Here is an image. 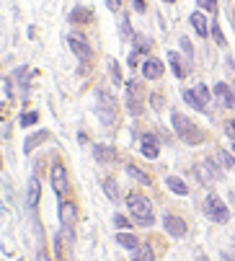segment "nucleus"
I'll use <instances>...</instances> for the list:
<instances>
[{
  "mask_svg": "<svg viewBox=\"0 0 235 261\" xmlns=\"http://www.w3.org/2000/svg\"><path fill=\"white\" fill-rule=\"evenodd\" d=\"M49 140V132L47 129H42V132H36V135H31V137H26V142H23V153H31V150H36L42 142H47Z\"/></svg>",
  "mask_w": 235,
  "mask_h": 261,
  "instance_id": "14",
  "label": "nucleus"
},
{
  "mask_svg": "<svg viewBox=\"0 0 235 261\" xmlns=\"http://www.w3.org/2000/svg\"><path fill=\"white\" fill-rule=\"evenodd\" d=\"M184 101H186L191 109H197V111H204V109H207V106L199 101V96L194 93V88H191V91H184Z\"/></svg>",
  "mask_w": 235,
  "mask_h": 261,
  "instance_id": "25",
  "label": "nucleus"
},
{
  "mask_svg": "<svg viewBox=\"0 0 235 261\" xmlns=\"http://www.w3.org/2000/svg\"><path fill=\"white\" fill-rule=\"evenodd\" d=\"M103 192H106V197H109L111 202H119V186H116L114 178H106V181H103Z\"/></svg>",
  "mask_w": 235,
  "mask_h": 261,
  "instance_id": "24",
  "label": "nucleus"
},
{
  "mask_svg": "<svg viewBox=\"0 0 235 261\" xmlns=\"http://www.w3.org/2000/svg\"><path fill=\"white\" fill-rule=\"evenodd\" d=\"M225 135H227V137H232V142H235V119L225 122Z\"/></svg>",
  "mask_w": 235,
  "mask_h": 261,
  "instance_id": "36",
  "label": "nucleus"
},
{
  "mask_svg": "<svg viewBox=\"0 0 235 261\" xmlns=\"http://www.w3.org/2000/svg\"><path fill=\"white\" fill-rule=\"evenodd\" d=\"M96 117L106 127L116 122V98L109 91H103V88L96 91Z\"/></svg>",
  "mask_w": 235,
  "mask_h": 261,
  "instance_id": "3",
  "label": "nucleus"
},
{
  "mask_svg": "<svg viewBox=\"0 0 235 261\" xmlns=\"http://www.w3.org/2000/svg\"><path fill=\"white\" fill-rule=\"evenodd\" d=\"M230 202H232V207H235V189L230 192Z\"/></svg>",
  "mask_w": 235,
  "mask_h": 261,
  "instance_id": "45",
  "label": "nucleus"
},
{
  "mask_svg": "<svg viewBox=\"0 0 235 261\" xmlns=\"http://www.w3.org/2000/svg\"><path fill=\"white\" fill-rule=\"evenodd\" d=\"M210 34H212V39H215L220 47H225V34H222V29H220V23H217V21L210 26Z\"/></svg>",
  "mask_w": 235,
  "mask_h": 261,
  "instance_id": "28",
  "label": "nucleus"
},
{
  "mask_svg": "<svg viewBox=\"0 0 235 261\" xmlns=\"http://www.w3.org/2000/svg\"><path fill=\"white\" fill-rule=\"evenodd\" d=\"M163 3H173V0H163Z\"/></svg>",
  "mask_w": 235,
  "mask_h": 261,
  "instance_id": "47",
  "label": "nucleus"
},
{
  "mask_svg": "<svg viewBox=\"0 0 235 261\" xmlns=\"http://www.w3.org/2000/svg\"><path fill=\"white\" fill-rule=\"evenodd\" d=\"M127 173H129L132 178H137L140 184H145V186H150V184H152V178H150V176H147L142 168H137L135 163H127Z\"/></svg>",
  "mask_w": 235,
  "mask_h": 261,
  "instance_id": "21",
  "label": "nucleus"
},
{
  "mask_svg": "<svg viewBox=\"0 0 235 261\" xmlns=\"http://www.w3.org/2000/svg\"><path fill=\"white\" fill-rule=\"evenodd\" d=\"M49 181H52V189H55V194H57V197H65V194L70 192V184H67V173H65V168H62L60 163H55V166H52Z\"/></svg>",
  "mask_w": 235,
  "mask_h": 261,
  "instance_id": "7",
  "label": "nucleus"
},
{
  "mask_svg": "<svg viewBox=\"0 0 235 261\" xmlns=\"http://www.w3.org/2000/svg\"><path fill=\"white\" fill-rule=\"evenodd\" d=\"M70 21L72 23H91L93 21V11L91 8H72L70 11Z\"/></svg>",
  "mask_w": 235,
  "mask_h": 261,
  "instance_id": "16",
  "label": "nucleus"
},
{
  "mask_svg": "<svg viewBox=\"0 0 235 261\" xmlns=\"http://www.w3.org/2000/svg\"><path fill=\"white\" fill-rule=\"evenodd\" d=\"M215 96H217L227 109H235V93H232V88H230L227 83H217V86H215Z\"/></svg>",
  "mask_w": 235,
  "mask_h": 261,
  "instance_id": "12",
  "label": "nucleus"
},
{
  "mask_svg": "<svg viewBox=\"0 0 235 261\" xmlns=\"http://www.w3.org/2000/svg\"><path fill=\"white\" fill-rule=\"evenodd\" d=\"M197 6L204 11H217V0H197Z\"/></svg>",
  "mask_w": 235,
  "mask_h": 261,
  "instance_id": "33",
  "label": "nucleus"
},
{
  "mask_svg": "<svg viewBox=\"0 0 235 261\" xmlns=\"http://www.w3.org/2000/svg\"><path fill=\"white\" fill-rule=\"evenodd\" d=\"M140 153L147 158V161H155V158H158V142H150V140H142V147H140Z\"/></svg>",
  "mask_w": 235,
  "mask_h": 261,
  "instance_id": "23",
  "label": "nucleus"
},
{
  "mask_svg": "<svg viewBox=\"0 0 235 261\" xmlns=\"http://www.w3.org/2000/svg\"><path fill=\"white\" fill-rule=\"evenodd\" d=\"M168 65H171L176 78H186L189 75V67H184V62H181V57H178L176 49H168Z\"/></svg>",
  "mask_w": 235,
  "mask_h": 261,
  "instance_id": "13",
  "label": "nucleus"
},
{
  "mask_svg": "<svg viewBox=\"0 0 235 261\" xmlns=\"http://www.w3.org/2000/svg\"><path fill=\"white\" fill-rule=\"evenodd\" d=\"M132 261H155V256H152V248H150L147 243H140V246L135 248V256H132Z\"/></svg>",
  "mask_w": 235,
  "mask_h": 261,
  "instance_id": "22",
  "label": "nucleus"
},
{
  "mask_svg": "<svg viewBox=\"0 0 235 261\" xmlns=\"http://www.w3.org/2000/svg\"><path fill=\"white\" fill-rule=\"evenodd\" d=\"M140 55H142V52H137V49H135V52H129V60H127V62H129V67H135V65L140 62Z\"/></svg>",
  "mask_w": 235,
  "mask_h": 261,
  "instance_id": "38",
  "label": "nucleus"
},
{
  "mask_svg": "<svg viewBox=\"0 0 235 261\" xmlns=\"http://www.w3.org/2000/svg\"><path fill=\"white\" fill-rule=\"evenodd\" d=\"M217 158H220L222 168H232V166H235V158H232L227 150H217Z\"/></svg>",
  "mask_w": 235,
  "mask_h": 261,
  "instance_id": "30",
  "label": "nucleus"
},
{
  "mask_svg": "<svg viewBox=\"0 0 235 261\" xmlns=\"http://www.w3.org/2000/svg\"><path fill=\"white\" fill-rule=\"evenodd\" d=\"M163 225H166V233L173 236V238H184L186 236V222L176 215H163Z\"/></svg>",
  "mask_w": 235,
  "mask_h": 261,
  "instance_id": "9",
  "label": "nucleus"
},
{
  "mask_svg": "<svg viewBox=\"0 0 235 261\" xmlns=\"http://www.w3.org/2000/svg\"><path fill=\"white\" fill-rule=\"evenodd\" d=\"M230 21H232V26H235V8L230 11Z\"/></svg>",
  "mask_w": 235,
  "mask_h": 261,
  "instance_id": "46",
  "label": "nucleus"
},
{
  "mask_svg": "<svg viewBox=\"0 0 235 261\" xmlns=\"http://www.w3.org/2000/svg\"><path fill=\"white\" fill-rule=\"evenodd\" d=\"M3 96H6V101H8V98H13V86H11V81H8V78H3Z\"/></svg>",
  "mask_w": 235,
  "mask_h": 261,
  "instance_id": "35",
  "label": "nucleus"
},
{
  "mask_svg": "<svg viewBox=\"0 0 235 261\" xmlns=\"http://www.w3.org/2000/svg\"><path fill=\"white\" fill-rule=\"evenodd\" d=\"M36 261H49V256H47L44 251H39V256H36Z\"/></svg>",
  "mask_w": 235,
  "mask_h": 261,
  "instance_id": "43",
  "label": "nucleus"
},
{
  "mask_svg": "<svg viewBox=\"0 0 235 261\" xmlns=\"http://www.w3.org/2000/svg\"><path fill=\"white\" fill-rule=\"evenodd\" d=\"M70 49H72V55L77 57V60H81L83 65L86 62H91V57H93V52H91V47H88V42L83 39V36L81 34H70Z\"/></svg>",
  "mask_w": 235,
  "mask_h": 261,
  "instance_id": "6",
  "label": "nucleus"
},
{
  "mask_svg": "<svg viewBox=\"0 0 235 261\" xmlns=\"http://www.w3.org/2000/svg\"><path fill=\"white\" fill-rule=\"evenodd\" d=\"M166 184H168V189H171L173 194H178V197H186V194H189V186H186L178 176H168Z\"/></svg>",
  "mask_w": 235,
  "mask_h": 261,
  "instance_id": "18",
  "label": "nucleus"
},
{
  "mask_svg": "<svg viewBox=\"0 0 235 261\" xmlns=\"http://www.w3.org/2000/svg\"><path fill=\"white\" fill-rule=\"evenodd\" d=\"M220 261H235V248H225L222 256H220Z\"/></svg>",
  "mask_w": 235,
  "mask_h": 261,
  "instance_id": "37",
  "label": "nucleus"
},
{
  "mask_svg": "<svg viewBox=\"0 0 235 261\" xmlns=\"http://www.w3.org/2000/svg\"><path fill=\"white\" fill-rule=\"evenodd\" d=\"M116 243H119V246H124V248H132V251L140 246L137 236H132L129 230H119V233H116Z\"/></svg>",
  "mask_w": 235,
  "mask_h": 261,
  "instance_id": "17",
  "label": "nucleus"
},
{
  "mask_svg": "<svg viewBox=\"0 0 235 261\" xmlns=\"http://www.w3.org/2000/svg\"><path fill=\"white\" fill-rule=\"evenodd\" d=\"M204 215H207L212 222H220V225H225V222L230 220V212H227L225 202H222L217 194H207V197H204Z\"/></svg>",
  "mask_w": 235,
  "mask_h": 261,
  "instance_id": "4",
  "label": "nucleus"
},
{
  "mask_svg": "<svg viewBox=\"0 0 235 261\" xmlns=\"http://www.w3.org/2000/svg\"><path fill=\"white\" fill-rule=\"evenodd\" d=\"M191 26L197 29V34L199 36H207L210 34V26H207V18L202 16V13H191Z\"/></svg>",
  "mask_w": 235,
  "mask_h": 261,
  "instance_id": "20",
  "label": "nucleus"
},
{
  "mask_svg": "<svg viewBox=\"0 0 235 261\" xmlns=\"http://www.w3.org/2000/svg\"><path fill=\"white\" fill-rule=\"evenodd\" d=\"M194 93H197V96H199V101H202L204 106L210 103V91H207V86H202V83H199L197 88H194Z\"/></svg>",
  "mask_w": 235,
  "mask_h": 261,
  "instance_id": "31",
  "label": "nucleus"
},
{
  "mask_svg": "<svg viewBox=\"0 0 235 261\" xmlns=\"http://www.w3.org/2000/svg\"><path fill=\"white\" fill-rule=\"evenodd\" d=\"M122 34H124V36H129V34H132V31H129V21H127V18L122 21Z\"/></svg>",
  "mask_w": 235,
  "mask_h": 261,
  "instance_id": "41",
  "label": "nucleus"
},
{
  "mask_svg": "<svg viewBox=\"0 0 235 261\" xmlns=\"http://www.w3.org/2000/svg\"><path fill=\"white\" fill-rule=\"evenodd\" d=\"M39 122V114H36V111H26V114L21 117V124L23 127H29V124H36Z\"/></svg>",
  "mask_w": 235,
  "mask_h": 261,
  "instance_id": "32",
  "label": "nucleus"
},
{
  "mask_svg": "<svg viewBox=\"0 0 235 261\" xmlns=\"http://www.w3.org/2000/svg\"><path fill=\"white\" fill-rule=\"evenodd\" d=\"M36 204H39V178L31 176L29 178V207L36 210Z\"/></svg>",
  "mask_w": 235,
  "mask_h": 261,
  "instance_id": "19",
  "label": "nucleus"
},
{
  "mask_svg": "<svg viewBox=\"0 0 235 261\" xmlns=\"http://www.w3.org/2000/svg\"><path fill=\"white\" fill-rule=\"evenodd\" d=\"M232 153H235V142H232Z\"/></svg>",
  "mask_w": 235,
  "mask_h": 261,
  "instance_id": "48",
  "label": "nucleus"
},
{
  "mask_svg": "<svg viewBox=\"0 0 235 261\" xmlns=\"http://www.w3.org/2000/svg\"><path fill=\"white\" fill-rule=\"evenodd\" d=\"M197 261H210V258H207L204 253H197Z\"/></svg>",
  "mask_w": 235,
  "mask_h": 261,
  "instance_id": "44",
  "label": "nucleus"
},
{
  "mask_svg": "<svg viewBox=\"0 0 235 261\" xmlns=\"http://www.w3.org/2000/svg\"><path fill=\"white\" fill-rule=\"evenodd\" d=\"M171 122H173V129H176V135L186 142V145H199L202 140H204V132L194 124V122H189L184 114H178V111H173V117H171Z\"/></svg>",
  "mask_w": 235,
  "mask_h": 261,
  "instance_id": "2",
  "label": "nucleus"
},
{
  "mask_svg": "<svg viewBox=\"0 0 235 261\" xmlns=\"http://www.w3.org/2000/svg\"><path fill=\"white\" fill-rule=\"evenodd\" d=\"M11 137V127L8 124H3V140H8Z\"/></svg>",
  "mask_w": 235,
  "mask_h": 261,
  "instance_id": "42",
  "label": "nucleus"
},
{
  "mask_svg": "<svg viewBox=\"0 0 235 261\" xmlns=\"http://www.w3.org/2000/svg\"><path fill=\"white\" fill-rule=\"evenodd\" d=\"M194 176H199L202 184H210L215 178H220V171H217V158H210L204 163H199L197 168H194Z\"/></svg>",
  "mask_w": 235,
  "mask_h": 261,
  "instance_id": "8",
  "label": "nucleus"
},
{
  "mask_svg": "<svg viewBox=\"0 0 235 261\" xmlns=\"http://www.w3.org/2000/svg\"><path fill=\"white\" fill-rule=\"evenodd\" d=\"M181 49H184V55H186V60L191 65L194 62V49H191V39H189V36H181Z\"/></svg>",
  "mask_w": 235,
  "mask_h": 261,
  "instance_id": "29",
  "label": "nucleus"
},
{
  "mask_svg": "<svg viewBox=\"0 0 235 261\" xmlns=\"http://www.w3.org/2000/svg\"><path fill=\"white\" fill-rule=\"evenodd\" d=\"M106 6H109L111 11H119V8H122V0H106Z\"/></svg>",
  "mask_w": 235,
  "mask_h": 261,
  "instance_id": "39",
  "label": "nucleus"
},
{
  "mask_svg": "<svg viewBox=\"0 0 235 261\" xmlns=\"http://www.w3.org/2000/svg\"><path fill=\"white\" fill-rule=\"evenodd\" d=\"M142 75L147 78V81H155V78H161L163 75V62L158 60V57H150V60H145L142 62Z\"/></svg>",
  "mask_w": 235,
  "mask_h": 261,
  "instance_id": "10",
  "label": "nucleus"
},
{
  "mask_svg": "<svg viewBox=\"0 0 235 261\" xmlns=\"http://www.w3.org/2000/svg\"><path fill=\"white\" fill-rule=\"evenodd\" d=\"M127 207H129V215H132V220L137 222V225H152L155 222V215H152V204H150V199L145 197V194H129L127 197Z\"/></svg>",
  "mask_w": 235,
  "mask_h": 261,
  "instance_id": "1",
  "label": "nucleus"
},
{
  "mask_svg": "<svg viewBox=\"0 0 235 261\" xmlns=\"http://www.w3.org/2000/svg\"><path fill=\"white\" fill-rule=\"evenodd\" d=\"M127 109H129L132 117H140L142 111H145V88L137 81H129L127 83Z\"/></svg>",
  "mask_w": 235,
  "mask_h": 261,
  "instance_id": "5",
  "label": "nucleus"
},
{
  "mask_svg": "<svg viewBox=\"0 0 235 261\" xmlns=\"http://www.w3.org/2000/svg\"><path fill=\"white\" fill-rule=\"evenodd\" d=\"M29 72H31L29 67H18V70H16V78H18V83H21V91H23V93L29 91Z\"/></svg>",
  "mask_w": 235,
  "mask_h": 261,
  "instance_id": "27",
  "label": "nucleus"
},
{
  "mask_svg": "<svg viewBox=\"0 0 235 261\" xmlns=\"http://www.w3.org/2000/svg\"><path fill=\"white\" fill-rule=\"evenodd\" d=\"M114 222H116V228H122V230L129 228V220H127L124 215H114Z\"/></svg>",
  "mask_w": 235,
  "mask_h": 261,
  "instance_id": "34",
  "label": "nucleus"
},
{
  "mask_svg": "<svg viewBox=\"0 0 235 261\" xmlns=\"http://www.w3.org/2000/svg\"><path fill=\"white\" fill-rule=\"evenodd\" d=\"M109 75L114 81V86H122V72H119V65H116V60H109Z\"/></svg>",
  "mask_w": 235,
  "mask_h": 261,
  "instance_id": "26",
  "label": "nucleus"
},
{
  "mask_svg": "<svg viewBox=\"0 0 235 261\" xmlns=\"http://www.w3.org/2000/svg\"><path fill=\"white\" fill-rule=\"evenodd\" d=\"M93 158L98 163H114L116 161V153L111 150V147H106V145H93Z\"/></svg>",
  "mask_w": 235,
  "mask_h": 261,
  "instance_id": "15",
  "label": "nucleus"
},
{
  "mask_svg": "<svg viewBox=\"0 0 235 261\" xmlns=\"http://www.w3.org/2000/svg\"><path fill=\"white\" fill-rule=\"evenodd\" d=\"M132 3H135V11H137V13H145V8H147L145 0H132Z\"/></svg>",
  "mask_w": 235,
  "mask_h": 261,
  "instance_id": "40",
  "label": "nucleus"
},
{
  "mask_svg": "<svg viewBox=\"0 0 235 261\" xmlns=\"http://www.w3.org/2000/svg\"><path fill=\"white\" fill-rule=\"evenodd\" d=\"M60 222H62L65 230H72V225H75V204L60 202Z\"/></svg>",
  "mask_w": 235,
  "mask_h": 261,
  "instance_id": "11",
  "label": "nucleus"
}]
</instances>
